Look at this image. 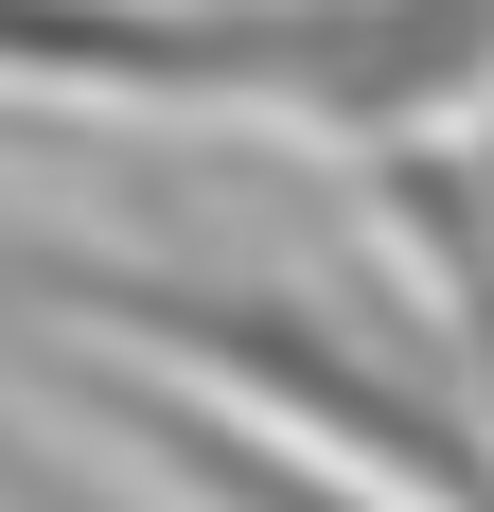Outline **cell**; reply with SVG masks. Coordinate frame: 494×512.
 Segmentation results:
<instances>
[{
	"label": "cell",
	"instance_id": "5b68a950",
	"mask_svg": "<svg viewBox=\"0 0 494 512\" xmlns=\"http://www.w3.org/2000/svg\"><path fill=\"white\" fill-rule=\"evenodd\" d=\"M0 495H18V512H89V495H71L53 460H0Z\"/></svg>",
	"mask_w": 494,
	"mask_h": 512
},
{
	"label": "cell",
	"instance_id": "6da1fadb",
	"mask_svg": "<svg viewBox=\"0 0 494 512\" xmlns=\"http://www.w3.org/2000/svg\"><path fill=\"white\" fill-rule=\"evenodd\" d=\"M18 106H159V124H318V142H459L494 124V0H0Z\"/></svg>",
	"mask_w": 494,
	"mask_h": 512
},
{
	"label": "cell",
	"instance_id": "277c9868",
	"mask_svg": "<svg viewBox=\"0 0 494 512\" xmlns=\"http://www.w3.org/2000/svg\"><path fill=\"white\" fill-rule=\"evenodd\" d=\"M389 248L424 265V318H442L459 389L494 407V195L459 142H389Z\"/></svg>",
	"mask_w": 494,
	"mask_h": 512
},
{
	"label": "cell",
	"instance_id": "7a4b0ae2",
	"mask_svg": "<svg viewBox=\"0 0 494 512\" xmlns=\"http://www.w3.org/2000/svg\"><path fill=\"white\" fill-rule=\"evenodd\" d=\"M18 283L71 301V318H124L142 371H177V389L283 424V442L389 477L424 512H494V407L459 371H406L371 318L300 301V283H212V265H124V248H18Z\"/></svg>",
	"mask_w": 494,
	"mask_h": 512
},
{
	"label": "cell",
	"instance_id": "3957f363",
	"mask_svg": "<svg viewBox=\"0 0 494 512\" xmlns=\"http://www.w3.org/2000/svg\"><path fill=\"white\" fill-rule=\"evenodd\" d=\"M53 389H71V407H89L124 460H159L195 512H424V495H389V477L318 460V442H283V424L212 407V389H177V371H142V354H71Z\"/></svg>",
	"mask_w": 494,
	"mask_h": 512
}]
</instances>
